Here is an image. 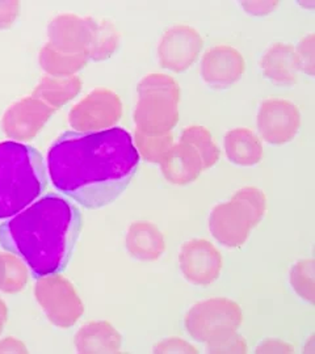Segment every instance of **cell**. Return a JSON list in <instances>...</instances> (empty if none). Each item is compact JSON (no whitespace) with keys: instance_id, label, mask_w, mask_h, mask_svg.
<instances>
[{"instance_id":"35","label":"cell","mask_w":315,"mask_h":354,"mask_svg":"<svg viewBox=\"0 0 315 354\" xmlns=\"http://www.w3.org/2000/svg\"><path fill=\"white\" fill-rule=\"evenodd\" d=\"M7 322H8V306L6 304V301L0 297V335L6 328Z\"/></svg>"},{"instance_id":"17","label":"cell","mask_w":315,"mask_h":354,"mask_svg":"<svg viewBox=\"0 0 315 354\" xmlns=\"http://www.w3.org/2000/svg\"><path fill=\"white\" fill-rule=\"evenodd\" d=\"M125 250L137 261L154 263L163 256L167 243L162 230L154 222L136 221L126 230Z\"/></svg>"},{"instance_id":"26","label":"cell","mask_w":315,"mask_h":354,"mask_svg":"<svg viewBox=\"0 0 315 354\" xmlns=\"http://www.w3.org/2000/svg\"><path fill=\"white\" fill-rule=\"evenodd\" d=\"M291 290L303 302L315 304V261L313 257L296 261L289 270Z\"/></svg>"},{"instance_id":"9","label":"cell","mask_w":315,"mask_h":354,"mask_svg":"<svg viewBox=\"0 0 315 354\" xmlns=\"http://www.w3.org/2000/svg\"><path fill=\"white\" fill-rule=\"evenodd\" d=\"M260 223L251 210L235 197L217 203L208 218V228L218 244L225 248H242L250 239L252 230Z\"/></svg>"},{"instance_id":"21","label":"cell","mask_w":315,"mask_h":354,"mask_svg":"<svg viewBox=\"0 0 315 354\" xmlns=\"http://www.w3.org/2000/svg\"><path fill=\"white\" fill-rule=\"evenodd\" d=\"M87 53H69L54 48L48 41L38 51L41 70L51 76H75L89 64Z\"/></svg>"},{"instance_id":"6","label":"cell","mask_w":315,"mask_h":354,"mask_svg":"<svg viewBox=\"0 0 315 354\" xmlns=\"http://www.w3.org/2000/svg\"><path fill=\"white\" fill-rule=\"evenodd\" d=\"M33 297L54 327L70 329L84 314V304L74 283L61 273L36 279Z\"/></svg>"},{"instance_id":"11","label":"cell","mask_w":315,"mask_h":354,"mask_svg":"<svg viewBox=\"0 0 315 354\" xmlns=\"http://www.w3.org/2000/svg\"><path fill=\"white\" fill-rule=\"evenodd\" d=\"M179 270L188 283L199 288L215 285L224 270V256L205 238L184 241L177 256Z\"/></svg>"},{"instance_id":"3","label":"cell","mask_w":315,"mask_h":354,"mask_svg":"<svg viewBox=\"0 0 315 354\" xmlns=\"http://www.w3.org/2000/svg\"><path fill=\"white\" fill-rule=\"evenodd\" d=\"M48 188V171L37 149L13 140L0 142V219L24 210Z\"/></svg>"},{"instance_id":"1","label":"cell","mask_w":315,"mask_h":354,"mask_svg":"<svg viewBox=\"0 0 315 354\" xmlns=\"http://www.w3.org/2000/svg\"><path fill=\"white\" fill-rule=\"evenodd\" d=\"M139 160L132 134L116 127L100 133L64 131L51 143L45 165L57 192L95 210L125 192Z\"/></svg>"},{"instance_id":"24","label":"cell","mask_w":315,"mask_h":354,"mask_svg":"<svg viewBox=\"0 0 315 354\" xmlns=\"http://www.w3.org/2000/svg\"><path fill=\"white\" fill-rule=\"evenodd\" d=\"M29 268L21 257L8 251H0V292L17 294L29 282Z\"/></svg>"},{"instance_id":"19","label":"cell","mask_w":315,"mask_h":354,"mask_svg":"<svg viewBox=\"0 0 315 354\" xmlns=\"http://www.w3.org/2000/svg\"><path fill=\"white\" fill-rule=\"evenodd\" d=\"M224 152L231 165L250 168L263 162L264 146L255 130L234 127L224 136Z\"/></svg>"},{"instance_id":"25","label":"cell","mask_w":315,"mask_h":354,"mask_svg":"<svg viewBox=\"0 0 315 354\" xmlns=\"http://www.w3.org/2000/svg\"><path fill=\"white\" fill-rule=\"evenodd\" d=\"M133 143L138 152L139 159L158 165L163 160L167 152L175 145V136L172 131L165 134H145L138 130L133 133Z\"/></svg>"},{"instance_id":"16","label":"cell","mask_w":315,"mask_h":354,"mask_svg":"<svg viewBox=\"0 0 315 354\" xmlns=\"http://www.w3.org/2000/svg\"><path fill=\"white\" fill-rule=\"evenodd\" d=\"M259 67L265 79L280 87H291L298 83L300 68L294 45L278 41L267 48L260 58Z\"/></svg>"},{"instance_id":"32","label":"cell","mask_w":315,"mask_h":354,"mask_svg":"<svg viewBox=\"0 0 315 354\" xmlns=\"http://www.w3.org/2000/svg\"><path fill=\"white\" fill-rule=\"evenodd\" d=\"M255 353H269V354H293L296 353V348L293 346V344L276 339V337H268L256 345Z\"/></svg>"},{"instance_id":"14","label":"cell","mask_w":315,"mask_h":354,"mask_svg":"<svg viewBox=\"0 0 315 354\" xmlns=\"http://www.w3.org/2000/svg\"><path fill=\"white\" fill-rule=\"evenodd\" d=\"M98 20L73 12L53 16L46 26L48 42L60 50L87 53Z\"/></svg>"},{"instance_id":"12","label":"cell","mask_w":315,"mask_h":354,"mask_svg":"<svg viewBox=\"0 0 315 354\" xmlns=\"http://www.w3.org/2000/svg\"><path fill=\"white\" fill-rule=\"evenodd\" d=\"M55 111L32 93L11 102L0 118V127L10 140L29 143L51 121Z\"/></svg>"},{"instance_id":"29","label":"cell","mask_w":315,"mask_h":354,"mask_svg":"<svg viewBox=\"0 0 315 354\" xmlns=\"http://www.w3.org/2000/svg\"><path fill=\"white\" fill-rule=\"evenodd\" d=\"M300 74L313 77L315 75V35L310 32L305 35L294 46Z\"/></svg>"},{"instance_id":"22","label":"cell","mask_w":315,"mask_h":354,"mask_svg":"<svg viewBox=\"0 0 315 354\" xmlns=\"http://www.w3.org/2000/svg\"><path fill=\"white\" fill-rule=\"evenodd\" d=\"M179 140L187 143L199 153L204 165V171L213 168L221 158V150L212 131L204 125L192 124L184 127L179 136Z\"/></svg>"},{"instance_id":"28","label":"cell","mask_w":315,"mask_h":354,"mask_svg":"<svg viewBox=\"0 0 315 354\" xmlns=\"http://www.w3.org/2000/svg\"><path fill=\"white\" fill-rule=\"evenodd\" d=\"M205 352L210 354H246L249 353V342L240 332H234L225 337L206 342Z\"/></svg>"},{"instance_id":"13","label":"cell","mask_w":315,"mask_h":354,"mask_svg":"<svg viewBox=\"0 0 315 354\" xmlns=\"http://www.w3.org/2000/svg\"><path fill=\"white\" fill-rule=\"evenodd\" d=\"M247 68L243 54L231 45H215L202 53L200 77L205 86L227 89L235 86Z\"/></svg>"},{"instance_id":"30","label":"cell","mask_w":315,"mask_h":354,"mask_svg":"<svg viewBox=\"0 0 315 354\" xmlns=\"http://www.w3.org/2000/svg\"><path fill=\"white\" fill-rule=\"evenodd\" d=\"M152 353L155 354H199L200 351L196 345L187 342L186 339L171 336L161 342H155L152 346Z\"/></svg>"},{"instance_id":"2","label":"cell","mask_w":315,"mask_h":354,"mask_svg":"<svg viewBox=\"0 0 315 354\" xmlns=\"http://www.w3.org/2000/svg\"><path fill=\"white\" fill-rule=\"evenodd\" d=\"M80 230L82 213L75 203L48 193L0 225V247L21 257L37 279L66 269Z\"/></svg>"},{"instance_id":"4","label":"cell","mask_w":315,"mask_h":354,"mask_svg":"<svg viewBox=\"0 0 315 354\" xmlns=\"http://www.w3.org/2000/svg\"><path fill=\"white\" fill-rule=\"evenodd\" d=\"M181 88L177 79L164 73L142 76L133 111L134 130L145 134H165L180 121Z\"/></svg>"},{"instance_id":"34","label":"cell","mask_w":315,"mask_h":354,"mask_svg":"<svg viewBox=\"0 0 315 354\" xmlns=\"http://www.w3.org/2000/svg\"><path fill=\"white\" fill-rule=\"evenodd\" d=\"M26 342L15 336H6L0 339V353H28Z\"/></svg>"},{"instance_id":"8","label":"cell","mask_w":315,"mask_h":354,"mask_svg":"<svg viewBox=\"0 0 315 354\" xmlns=\"http://www.w3.org/2000/svg\"><path fill=\"white\" fill-rule=\"evenodd\" d=\"M301 125V109L289 99L267 97L259 104L256 134L263 143L276 147L285 146L296 140Z\"/></svg>"},{"instance_id":"15","label":"cell","mask_w":315,"mask_h":354,"mask_svg":"<svg viewBox=\"0 0 315 354\" xmlns=\"http://www.w3.org/2000/svg\"><path fill=\"white\" fill-rule=\"evenodd\" d=\"M161 174L167 183L175 187H186L197 181L204 171L201 159L189 145L175 142L159 163Z\"/></svg>"},{"instance_id":"18","label":"cell","mask_w":315,"mask_h":354,"mask_svg":"<svg viewBox=\"0 0 315 354\" xmlns=\"http://www.w3.org/2000/svg\"><path fill=\"white\" fill-rule=\"evenodd\" d=\"M123 335L108 320H89L76 330L74 346L80 354L121 353Z\"/></svg>"},{"instance_id":"31","label":"cell","mask_w":315,"mask_h":354,"mask_svg":"<svg viewBox=\"0 0 315 354\" xmlns=\"http://www.w3.org/2000/svg\"><path fill=\"white\" fill-rule=\"evenodd\" d=\"M240 8L243 11L256 17H264L272 12H275L280 6L278 0H253V1H240Z\"/></svg>"},{"instance_id":"5","label":"cell","mask_w":315,"mask_h":354,"mask_svg":"<svg viewBox=\"0 0 315 354\" xmlns=\"http://www.w3.org/2000/svg\"><path fill=\"white\" fill-rule=\"evenodd\" d=\"M244 320L243 308L227 297H212L190 306L183 324L195 342L206 344L238 332Z\"/></svg>"},{"instance_id":"7","label":"cell","mask_w":315,"mask_h":354,"mask_svg":"<svg viewBox=\"0 0 315 354\" xmlns=\"http://www.w3.org/2000/svg\"><path fill=\"white\" fill-rule=\"evenodd\" d=\"M124 113L123 100L114 89L89 91L69 111V125L76 133H100L114 129Z\"/></svg>"},{"instance_id":"23","label":"cell","mask_w":315,"mask_h":354,"mask_svg":"<svg viewBox=\"0 0 315 354\" xmlns=\"http://www.w3.org/2000/svg\"><path fill=\"white\" fill-rule=\"evenodd\" d=\"M121 44V32L109 19H100L96 23V28L89 45V62H102L114 55Z\"/></svg>"},{"instance_id":"10","label":"cell","mask_w":315,"mask_h":354,"mask_svg":"<svg viewBox=\"0 0 315 354\" xmlns=\"http://www.w3.org/2000/svg\"><path fill=\"white\" fill-rule=\"evenodd\" d=\"M202 49L204 37L195 26L175 24L167 28L159 38L156 58L163 70L183 74L197 62Z\"/></svg>"},{"instance_id":"20","label":"cell","mask_w":315,"mask_h":354,"mask_svg":"<svg viewBox=\"0 0 315 354\" xmlns=\"http://www.w3.org/2000/svg\"><path fill=\"white\" fill-rule=\"evenodd\" d=\"M82 88L83 80L79 75L51 76L45 74L39 77L37 84L32 89V95L57 112L76 99Z\"/></svg>"},{"instance_id":"27","label":"cell","mask_w":315,"mask_h":354,"mask_svg":"<svg viewBox=\"0 0 315 354\" xmlns=\"http://www.w3.org/2000/svg\"><path fill=\"white\" fill-rule=\"evenodd\" d=\"M231 196L244 203L251 210L256 221L259 223H262V221L264 219L265 214H267V210H268V200H267V194L263 190L258 187H253V185H246V187H242L240 189L235 190Z\"/></svg>"},{"instance_id":"33","label":"cell","mask_w":315,"mask_h":354,"mask_svg":"<svg viewBox=\"0 0 315 354\" xmlns=\"http://www.w3.org/2000/svg\"><path fill=\"white\" fill-rule=\"evenodd\" d=\"M20 1L0 0V30L10 29L20 15Z\"/></svg>"}]
</instances>
